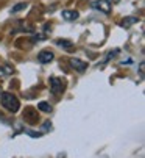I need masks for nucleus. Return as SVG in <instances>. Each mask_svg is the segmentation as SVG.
I'll return each mask as SVG.
<instances>
[{
    "mask_svg": "<svg viewBox=\"0 0 145 158\" xmlns=\"http://www.w3.org/2000/svg\"><path fill=\"white\" fill-rule=\"evenodd\" d=\"M108 2H109V3L112 5V3H117V2H119V0H108Z\"/></svg>",
    "mask_w": 145,
    "mask_h": 158,
    "instance_id": "nucleus-13",
    "label": "nucleus"
},
{
    "mask_svg": "<svg viewBox=\"0 0 145 158\" xmlns=\"http://www.w3.org/2000/svg\"><path fill=\"white\" fill-rule=\"evenodd\" d=\"M53 58H55V55H53V52H52V50H42V52L38 55V60H39V63H42V64L52 63V61H53Z\"/></svg>",
    "mask_w": 145,
    "mask_h": 158,
    "instance_id": "nucleus-4",
    "label": "nucleus"
},
{
    "mask_svg": "<svg viewBox=\"0 0 145 158\" xmlns=\"http://www.w3.org/2000/svg\"><path fill=\"white\" fill-rule=\"evenodd\" d=\"M94 8L102 11V13H105V14H109L112 11V5L108 2V0H95V2H94Z\"/></svg>",
    "mask_w": 145,
    "mask_h": 158,
    "instance_id": "nucleus-3",
    "label": "nucleus"
},
{
    "mask_svg": "<svg viewBox=\"0 0 145 158\" xmlns=\"http://www.w3.org/2000/svg\"><path fill=\"white\" fill-rule=\"evenodd\" d=\"M134 22H137L136 17H128V19H125V20L122 22V27H130V25L134 24Z\"/></svg>",
    "mask_w": 145,
    "mask_h": 158,
    "instance_id": "nucleus-10",
    "label": "nucleus"
},
{
    "mask_svg": "<svg viewBox=\"0 0 145 158\" xmlns=\"http://www.w3.org/2000/svg\"><path fill=\"white\" fill-rule=\"evenodd\" d=\"M50 89H52L53 94H59L62 91V81L56 77H52L50 78Z\"/></svg>",
    "mask_w": 145,
    "mask_h": 158,
    "instance_id": "nucleus-6",
    "label": "nucleus"
},
{
    "mask_svg": "<svg viewBox=\"0 0 145 158\" xmlns=\"http://www.w3.org/2000/svg\"><path fill=\"white\" fill-rule=\"evenodd\" d=\"M69 64H70L72 69H75V71H78V72H83V71H86L87 67H89V64H87L86 61L80 60V58H70V60H69Z\"/></svg>",
    "mask_w": 145,
    "mask_h": 158,
    "instance_id": "nucleus-2",
    "label": "nucleus"
},
{
    "mask_svg": "<svg viewBox=\"0 0 145 158\" xmlns=\"http://www.w3.org/2000/svg\"><path fill=\"white\" fill-rule=\"evenodd\" d=\"M27 133L30 135L31 138H39L41 136V133H34V131H30V130H27Z\"/></svg>",
    "mask_w": 145,
    "mask_h": 158,
    "instance_id": "nucleus-12",
    "label": "nucleus"
},
{
    "mask_svg": "<svg viewBox=\"0 0 145 158\" xmlns=\"http://www.w3.org/2000/svg\"><path fill=\"white\" fill-rule=\"evenodd\" d=\"M38 110H41L44 113H50L52 111V106L48 105V102H39L38 103Z\"/></svg>",
    "mask_w": 145,
    "mask_h": 158,
    "instance_id": "nucleus-8",
    "label": "nucleus"
},
{
    "mask_svg": "<svg viewBox=\"0 0 145 158\" xmlns=\"http://www.w3.org/2000/svg\"><path fill=\"white\" fill-rule=\"evenodd\" d=\"M6 74H11V69H6V67H0V77H2V75H6Z\"/></svg>",
    "mask_w": 145,
    "mask_h": 158,
    "instance_id": "nucleus-11",
    "label": "nucleus"
},
{
    "mask_svg": "<svg viewBox=\"0 0 145 158\" xmlns=\"http://www.w3.org/2000/svg\"><path fill=\"white\" fill-rule=\"evenodd\" d=\"M2 105H3V108H6L8 111H11V113H17L19 111V108H20V102H19V99L14 96V94H11V93H3L2 94Z\"/></svg>",
    "mask_w": 145,
    "mask_h": 158,
    "instance_id": "nucleus-1",
    "label": "nucleus"
},
{
    "mask_svg": "<svg viewBox=\"0 0 145 158\" xmlns=\"http://www.w3.org/2000/svg\"><path fill=\"white\" fill-rule=\"evenodd\" d=\"M28 6V3H17L13 10H11V13H19V11H22V10H25Z\"/></svg>",
    "mask_w": 145,
    "mask_h": 158,
    "instance_id": "nucleus-9",
    "label": "nucleus"
},
{
    "mask_svg": "<svg viewBox=\"0 0 145 158\" xmlns=\"http://www.w3.org/2000/svg\"><path fill=\"white\" fill-rule=\"evenodd\" d=\"M56 46L64 47V49H72V47H74V44H72L69 39H58L56 41Z\"/></svg>",
    "mask_w": 145,
    "mask_h": 158,
    "instance_id": "nucleus-7",
    "label": "nucleus"
},
{
    "mask_svg": "<svg viewBox=\"0 0 145 158\" xmlns=\"http://www.w3.org/2000/svg\"><path fill=\"white\" fill-rule=\"evenodd\" d=\"M61 16H62V19H64V20L72 22V20H77V19L80 17V13H78V11H75V10H64V11L61 13Z\"/></svg>",
    "mask_w": 145,
    "mask_h": 158,
    "instance_id": "nucleus-5",
    "label": "nucleus"
}]
</instances>
